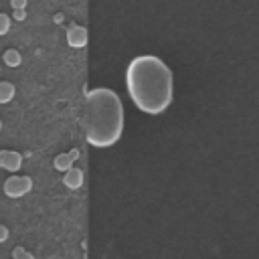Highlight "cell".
Wrapping results in <instances>:
<instances>
[{
	"label": "cell",
	"mask_w": 259,
	"mask_h": 259,
	"mask_svg": "<svg viewBox=\"0 0 259 259\" xmlns=\"http://www.w3.org/2000/svg\"><path fill=\"white\" fill-rule=\"evenodd\" d=\"M125 89L132 103L148 115L164 113L174 95V77L170 67L154 55H140L127 63Z\"/></svg>",
	"instance_id": "cell-1"
},
{
	"label": "cell",
	"mask_w": 259,
	"mask_h": 259,
	"mask_svg": "<svg viewBox=\"0 0 259 259\" xmlns=\"http://www.w3.org/2000/svg\"><path fill=\"white\" fill-rule=\"evenodd\" d=\"M81 130L93 148H111L123 132V105L109 87H95L85 93L81 109Z\"/></svg>",
	"instance_id": "cell-2"
},
{
	"label": "cell",
	"mask_w": 259,
	"mask_h": 259,
	"mask_svg": "<svg viewBox=\"0 0 259 259\" xmlns=\"http://www.w3.org/2000/svg\"><path fill=\"white\" fill-rule=\"evenodd\" d=\"M2 190H4V194L8 198H20V196H24V194H28L32 190V178L26 176V174L24 176H16L14 174V176L4 180Z\"/></svg>",
	"instance_id": "cell-3"
},
{
	"label": "cell",
	"mask_w": 259,
	"mask_h": 259,
	"mask_svg": "<svg viewBox=\"0 0 259 259\" xmlns=\"http://www.w3.org/2000/svg\"><path fill=\"white\" fill-rule=\"evenodd\" d=\"M89 42V34H87V28L81 26V24H71L67 28V45L73 47V49H83L87 47Z\"/></svg>",
	"instance_id": "cell-4"
},
{
	"label": "cell",
	"mask_w": 259,
	"mask_h": 259,
	"mask_svg": "<svg viewBox=\"0 0 259 259\" xmlns=\"http://www.w3.org/2000/svg\"><path fill=\"white\" fill-rule=\"evenodd\" d=\"M22 166V156L16 150H0V168L8 172H18Z\"/></svg>",
	"instance_id": "cell-5"
},
{
	"label": "cell",
	"mask_w": 259,
	"mask_h": 259,
	"mask_svg": "<svg viewBox=\"0 0 259 259\" xmlns=\"http://www.w3.org/2000/svg\"><path fill=\"white\" fill-rule=\"evenodd\" d=\"M63 184L69 188V190H77L83 186V170L81 168H69L65 174H63Z\"/></svg>",
	"instance_id": "cell-6"
},
{
	"label": "cell",
	"mask_w": 259,
	"mask_h": 259,
	"mask_svg": "<svg viewBox=\"0 0 259 259\" xmlns=\"http://www.w3.org/2000/svg\"><path fill=\"white\" fill-rule=\"evenodd\" d=\"M16 87L10 81H0V103H8L14 99Z\"/></svg>",
	"instance_id": "cell-7"
},
{
	"label": "cell",
	"mask_w": 259,
	"mask_h": 259,
	"mask_svg": "<svg viewBox=\"0 0 259 259\" xmlns=\"http://www.w3.org/2000/svg\"><path fill=\"white\" fill-rule=\"evenodd\" d=\"M53 166H55L59 172H67L69 168H73V160L69 158V154H59V156L53 160Z\"/></svg>",
	"instance_id": "cell-8"
},
{
	"label": "cell",
	"mask_w": 259,
	"mask_h": 259,
	"mask_svg": "<svg viewBox=\"0 0 259 259\" xmlns=\"http://www.w3.org/2000/svg\"><path fill=\"white\" fill-rule=\"evenodd\" d=\"M2 59H4V63H6L8 67H18V65H20V53H18L16 49H8Z\"/></svg>",
	"instance_id": "cell-9"
},
{
	"label": "cell",
	"mask_w": 259,
	"mask_h": 259,
	"mask_svg": "<svg viewBox=\"0 0 259 259\" xmlns=\"http://www.w3.org/2000/svg\"><path fill=\"white\" fill-rule=\"evenodd\" d=\"M12 259H34V255L30 251H26L24 247H16L12 251Z\"/></svg>",
	"instance_id": "cell-10"
},
{
	"label": "cell",
	"mask_w": 259,
	"mask_h": 259,
	"mask_svg": "<svg viewBox=\"0 0 259 259\" xmlns=\"http://www.w3.org/2000/svg\"><path fill=\"white\" fill-rule=\"evenodd\" d=\"M8 30H10V16L4 14V12H0V36L6 34Z\"/></svg>",
	"instance_id": "cell-11"
},
{
	"label": "cell",
	"mask_w": 259,
	"mask_h": 259,
	"mask_svg": "<svg viewBox=\"0 0 259 259\" xmlns=\"http://www.w3.org/2000/svg\"><path fill=\"white\" fill-rule=\"evenodd\" d=\"M10 4H12L14 10H24L26 8V0H10Z\"/></svg>",
	"instance_id": "cell-12"
},
{
	"label": "cell",
	"mask_w": 259,
	"mask_h": 259,
	"mask_svg": "<svg viewBox=\"0 0 259 259\" xmlns=\"http://www.w3.org/2000/svg\"><path fill=\"white\" fill-rule=\"evenodd\" d=\"M8 235H10V231H8V227H4V225H0V243H4V241L8 239Z\"/></svg>",
	"instance_id": "cell-13"
},
{
	"label": "cell",
	"mask_w": 259,
	"mask_h": 259,
	"mask_svg": "<svg viewBox=\"0 0 259 259\" xmlns=\"http://www.w3.org/2000/svg\"><path fill=\"white\" fill-rule=\"evenodd\" d=\"M16 20H24L26 18V10H14V14H12Z\"/></svg>",
	"instance_id": "cell-14"
},
{
	"label": "cell",
	"mask_w": 259,
	"mask_h": 259,
	"mask_svg": "<svg viewBox=\"0 0 259 259\" xmlns=\"http://www.w3.org/2000/svg\"><path fill=\"white\" fill-rule=\"evenodd\" d=\"M67 154H69V158H71V160H73V162H75V160H77V158H79V150H75V148H73V150H69V152H67Z\"/></svg>",
	"instance_id": "cell-15"
},
{
	"label": "cell",
	"mask_w": 259,
	"mask_h": 259,
	"mask_svg": "<svg viewBox=\"0 0 259 259\" xmlns=\"http://www.w3.org/2000/svg\"><path fill=\"white\" fill-rule=\"evenodd\" d=\"M0 130H2V119H0Z\"/></svg>",
	"instance_id": "cell-16"
}]
</instances>
